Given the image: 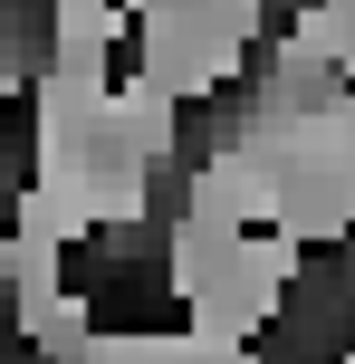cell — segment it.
<instances>
[{"label": "cell", "instance_id": "obj_1", "mask_svg": "<svg viewBox=\"0 0 355 364\" xmlns=\"http://www.w3.org/2000/svg\"><path fill=\"white\" fill-rule=\"evenodd\" d=\"M346 355H355V346H346Z\"/></svg>", "mask_w": 355, "mask_h": 364}]
</instances>
